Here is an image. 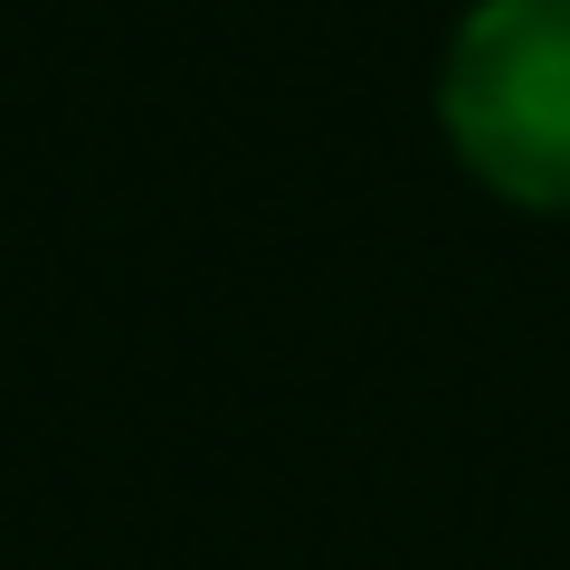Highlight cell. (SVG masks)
Here are the masks:
<instances>
[{
	"mask_svg": "<svg viewBox=\"0 0 570 570\" xmlns=\"http://www.w3.org/2000/svg\"><path fill=\"white\" fill-rule=\"evenodd\" d=\"M438 124L494 200L570 219V0H475L438 67Z\"/></svg>",
	"mask_w": 570,
	"mask_h": 570,
	"instance_id": "cell-1",
	"label": "cell"
}]
</instances>
